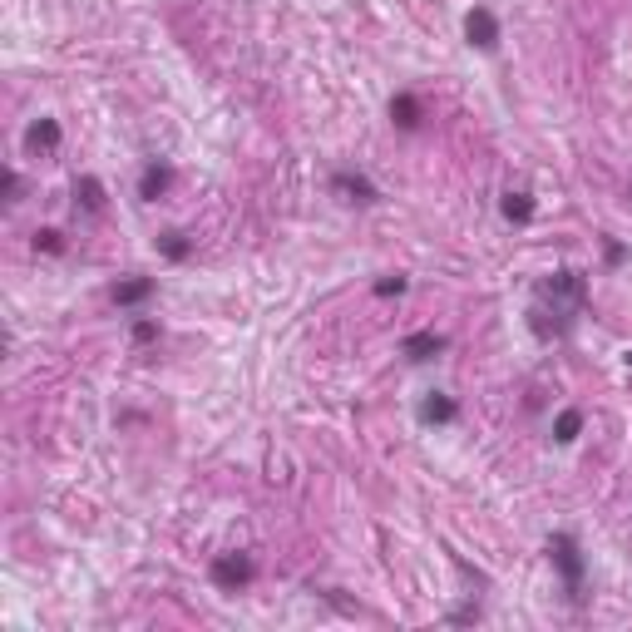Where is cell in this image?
Listing matches in <instances>:
<instances>
[{
  "label": "cell",
  "instance_id": "6da1fadb",
  "mask_svg": "<svg viewBox=\"0 0 632 632\" xmlns=\"http://www.w3.org/2000/svg\"><path fill=\"white\" fill-rule=\"evenodd\" d=\"M588 307V282L578 272H553L543 277L539 287H534V301H529V326L539 341H558V336H568V326L583 316Z\"/></svg>",
  "mask_w": 632,
  "mask_h": 632
},
{
  "label": "cell",
  "instance_id": "5bb4252c",
  "mask_svg": "<svg viewBox=\"0 0 632 632\" xmlns=\"http://www.w3.org/2000/svg\"><path fill=\"white\" fill-rule=\"evenodd\" d=\"M504 218H514V222H529V218H534V203H529V193H509V198H504Z\"/></svg>",
  "mask_w": 632,
  "mask_h": 632
},
{
  "label": "cell",
  "instance_id": "4fadbf2b",
  "mask_svg": "<svg viewBox=\"0 0 632 632\" xmlns=\"http://www.w3.org/2000/svg\"><path fill=\"white\" fill-rule=\"evenodd\" d=\"M74 203H84L90 213H99V207H104V188L94 183V178H80V183H74Z\"/></svg>",
  "mask_w": 632,
  "mask_h": 632
},
{
  "label": "cell",
  "instance_id": "9a60e30c",
  "mask_svg": "<svg viewBox=\"0 0 632 632\" xmlns=\"http://www.w3.org/2000/svg\"><path fill=\"white\" fill-rule=\"evenodd\" d=\"M159 253H163V257H173V262H183V257H188V242H183V232H168V238L159 242Z\"/></svg>",
  "mask_w": 632,
  "mask_h": 632
},
{
  "label": "cell",
  "instance_id": "8992f818",
  "mask_svg": "<svg viewBox=\"0 0 632 632\" xmlns=\"http://www.w3.org/2000/svg\"><path fill=\"white\" fill-rule=\"evenodd\" d=\"M168 183H173V168L168 163H149V168H144V178H138V198H163L168 193Z\"/></svg>",
  "mask_w": 632,
  "mask_h": 632
},
{
  "label": "cell",
  "instance_id": "3957f363",
  "mask_svg": "<svg viewBox=\"0 0 632 632\" xmlns=\"http://www.w3.org/2000/svg\"><path fill=\"white\" fill-rule=\"evenodd\" d=\"M253 558L247 553H222V558H213V583L218 588H228V593H238V588H247L253 583Z\"/></svg>",
  "mask_w": 632,
  "mask_h": 632
},
{
  "label": "cell",
  "instance_id": "d6986e66",
  "mask_svg": "<svg viewBox=\"0 0 632 632\" xmlns=\"http://www.w3.org/2000/svg\"><path fill=\"white\" fill-rule=\"evenodd\" d=\"M628 366H632V351H628Z\"/></svg>",
  "mask_w": 632,
  "mask_h": 632
},
{
  "label": "cell",
  "instance_id": "e0dca14e",
  "mask_svg": "<svg viewBox=\"0 0 632 632\" xmlns=\"http://www.w3.org/2000/svg\"><path fill=\"white\" fill-rule=\"evenodd\" d=\"M405 292V277H386V282H376V297H401Z\"/></svg>",
  "mask_w": 632,
  "mask_h": 632
},
{
  "label": "cell",
  "instance_id": "9c48e42d",
  "mask_svg": "<svg viewBox=\"0 0 632 632\" xmlns=\"http://www.w3.org/2000/svg\"><path fill=\"white\" fill-rule=\"evenodd\" d=\"M420 420H425V425H449V420H455V401H449V395H430V401L420 405Z\"/></svg>",
  "mask_w": 632,
  "mask_h": 632
},
{
  "label": "cell",
  "instance_id": "277c9868",
  "mask_svg": "<svg viewBox=\"0 0 632 632\" xmlns=\"http://www.w3.org/2000/svg\"><path fill=\"white\" fill-rule=\"evenodd\" d=\"M464 35H470V45H480V50H495L499 45V20L484 5H474L470 15H464Z\"/></svg>",
  "mask_w": 632,
  "mask_h": 632
},
{
  "label": "cell",
  "instance_id": "5b68a950",
  "mask_svg": "<svg viewBox=\"0 0 632 632\" xmlns=\"http://www.w3.org/2000/svg\"><path fill=\"white\" fill-rule=\"evenodd\" d=\"M440 351H445V336H435V332H415L401 341V356H410V361H430Z\"/></svg>",
  "mask_w": 632,
  "mask_h": 632
},
{
  "label": "cell",
  "instance_id": "8fae6325",
  "mask_svg": "<svg viewBox=\"0 0 632 632\" xmlns=\"http://www.w3.org/2000/svg\"><path fill=\"white\" fill-rule=\"evenodd\" d=\"M391 119L401 129H415V124H420V99H415V94H395V99H391Z\"/></svg>",
  "mask_w": 632,
  "mask_h": 632
},
{
  "label": "cell",
  "instance_id": "52a82bcc",
  "mask_svg": "<svg viewBox=\"0 0 632 632\" xmlns=\"http://www.w3.org/2000/svg\"><path fill=\"white\" fill-rule=\"evenodd\" d=\"M149 297H153V277H129V282L114 287L119 307H138V301H149Z\"/></svg>",
  "mask_w": 632,
  "mask_h": 632
},
{
  "label": "cell",
  "instance_id": "7a4b0ae2",
  "mask_svg": "<svg viewBox=\"0 0 632 632\" xmlns=\"http://www.w3.org/2000/svg\"><path fill=\"white\" fill-rule=\"evenodd\" d=\"M549 558H553V568H558V578H564V598L583 603V549H578L573 534H553Z\"/></svg>",
  "mask_w": 632,
  "mask_h": 632
},
{
  "label": "cell",
  "instance_id": "7c38bea8",
  "mask_svg": "<svg viewBox=\"0 0 632 632\" xmlns=\"http://www.w3.org/2000/svg\"><path fill=\"white\" fill-rule=\"evenodd\" d=\"M578 430H583V410H564L553 420V440H558V445H573Z\"/></svg>",
  "mask_w": 632,
  "mask_h": 632
},
{
  "label": "cell",
  "instance_id": "ba28073f",
  "mask_svg": "<svg viewBox=\"0 0 632 632\" xmlns=\"http://www.w3.org/2000/svg\"><path fill=\"white\" fill-rule=\"evenodd\" d=\"M332 188H336V193H351V203H376V188H371L361 173H336Z\"/></svg>",
  "mask_w": 632,
  "mask_h": 632
},
{
  "label": "cell",
  "instance_id": "2e32d148",
  "mask_svg": "<svg viewBox=\"0 0 632 632\" xmlns=\"http://www.w3.org/2000/svg\"><path fill=\"white\" fill-rule=\"evenodd\" d=\"M35 247H40V253H65V238H59L55 228H45V232H35Z\"/></svg>",
  "mask_w": 632,
  "mask_h": 632
},
{
  "label": "cell",
  "instance_id": "30bf717a",
  "mask_svg": "<svg viewBox=\"0 0 632 632\" xmlns=\"http://www.w3.org/2000/svg\"><path fill=\"white\" fill-rule=\"evenodd\" d=\"M30 149H35V153H40V149L55 153V149H59V124H55V119H40V124H30Z\"/></svg>",
  "mask_w": 632,
  "mask_h": 632
},
{
  "label": "cell",
  "instance_id": "ac0fdd59",
  "mask_svg": "<svg viewBox=\"0 0 632 632\" xmlns=\"http://www.w3.org/2000/svg\"><path fill=\"white\" fill-rule=\"evenodd\" d=\"M153 336H159V326H153V322H134V341H153Z\"/></svg>",
  "mask_w": 632,
  "mask_h": 632
}]
</instances>
